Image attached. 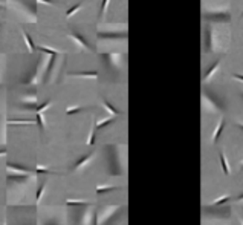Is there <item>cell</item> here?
<instances>
[{
    "instance_id": "obj_1",
    "label": "cell",
    "mask_w": 243,
    "mask_h": 225,
    "mask_svg": "<svg viewBox=\"0 0 243 225\" xmlns=\"http://www.w3.org/2000/svg\"><path fill=\"white\" fill-rule=\"evenodd\" d=\"M220 164H222V169H223V173L225 175H229L231 173V169H229V164H228V161H226V158H225V155L220 152Z\"/></svg>"
},
{
    "instance_id": "obj_2",
    "label": "cell",
    "mask_w": 243,
    "mask_h": 225,
    "mask_svg": "<svg viewBox=\"0 0 243 225\" xmlns=\"http://www.w3.org/2000/svg\"><path fill=\"white\" fill-rule=\"evenodd\" d=\"M223 126H225V120H220V121H219V124H217V129L214 130V135H213V142H216V141L219 139V136H220L222 130H223Z\"/></svg>"
},
{
    "instance_id": "obj_3",
    "label": "cell",
    "mask_w": 243,
    "mask_h": 225,
    "mask_svg": "<svg viewBox=\"0 0 243 225\" xmlns=\"http://www.w3.org/2000/svg\"><path fill=\"white\" fill-rule=\"evenodd\" d=\"M71 37H72V39H74V40H75V42H77V43L81 46V47H84V49H89V43H87V42H86V40L81 37L80 34H71Z\"/></svg>"
},
{
    "instance_id": "obj_4",
    "label": "cell",
    "mask_w": 243,
    "mask_h": 225,
    "mask_svg": "<svg viewBox=\"0 0 243 225\" xmlns=\"http://www.w3.org/2000/svg\"><path fill=\"white\" fill-rule=\"evenodd\" d=\"M219 63H220V61L217 60V61H216V63H214V64H213V66H211V68L208 69V72H206V75L203 77V81H208V80L211 78V75H213V74H214V72L217 71V68H219Z\"/></svg>"
},
{
    "instance_id": "obj_5",
    "label": "cell",
    "mask_w": 243,
    "mask_h": 225,
    "mask_svg": "<svg viewBox=\"0 0 243 225\" xmlns=\"http://www.w3.org/2000/svg\"><path fill=\"white\" fill-rule=\"evenodd\" d=\"M81 6H83V2L77 3V5H74L72 8H69V9L66 11V17H67V18H71V17H72V15H74V14H75L78 9H81Z\"/></svg>"
},
{
    "instance_id": "obj_6",
    "label": "cell",
    "mask_w": 243,
    "mask_h": 225,
    "mask_svg": "<svg viewBox=\"0 0 243 225\" xmlns=\"http://www.w3.org/2000/svg\"><path fill=\"white\" fill-rule=\"evenodd\" d=\"M92 158H93V153H89L87 156H84L83 159H80V161L75 164V169H77V170H78V169H81V167H83V166H86V164H87V162H89Z\"/></svg>"
},
{
    "instance_id": "obj_7",
    "label": "cell",
    "mask_w": 243,
    "mask_h": 225,
    "mask_svg": "<svg viewBox=\"0 0 243 225\" xmlns=\"http://www.w3.org/2000/svg\"><path fill=\"white\" fill-rule=\"evenodd\" d=\"M23 34V39H25V42H26V45H28V49H29V52H34V43H32V40H31V37H29V34L26 32V31H23L22 32Z\"/></svg>"
},
{
    "instance_id": "obj_8",
    "label": "cell",
    "mask_w": 243,
    "mask_h": 225,
    "mask_svg": "<svg viewBox=\"0 0 243 225\" xmlns=\"http://www.w3.org/2000/svg\"><path fill=\"white\" fill-rule=\"evenodd\" d=\"M34 120H8V124H32Z\"/></svg>"
},
{
    "instance_id": "obj_9",
    "label": "cell",
    "mask_w": 243,
    "mask_h": 225,
    "mask_svg": "<svg viewBox=\"0 0 243 225\" xmlns=\"http://www.w3.org/2000/svg\"><path fill=\"white\" fill-rule=\"evenodd\" d=\"M110 123H113V118H107V120L98 121V123L95 124V129H103V127H106V126H107V124H110Z\"/></svg>"
},
{
    "instance_id": "obj_10",
    "label": "cell",
    "mask_w": 243,
    "mask_h": 225,
    "mask_svg": "<svg viewBox=\"0 0 243 225\" xmlns=\"http://www.w3.org/2000/svg\"><path fill=\"white\" fill-rule=\"evenodd\" d=\"M103 106H104V107H106V109H107V110H109V112L112 113V115H118V113H119V112H118V110H116V109H115V107H113V106L110 104V103H107L106 100L103 101Z\"/></svg>"
},
{
    "instance_id": "obj_11",
    "label": "cell",
    "mask_w": 243,
    "mask_h": 225,
    "mask_svg": "<svg viewBox=\"0 0 243 225\" xmlns=\"http://www.w3.org/2000/svg\"><path fill=\"white\" fill-rule=\"evenodd\" d=\"M74 75H77V77H92V78H96V77H98V72H95V71H92V72H77V74H74Z\"/></svg>"
},
{
    "instance_id": "obj_12",
    "label": "cell",
    "mask_w": 243,
    "mask_h": 225,
    "mask_svg": "<svg viewBox=\"0 0 243 225\" xmlns=\"http://www.w3.org/2000/svg\"><path fill=\"white\" fill-rule=\"evenodd\" d=\"M228 199H229V196H226V194H225V196H222V198H219L217 201H213V202H211V205H220V204H223V202H226Z\"/></svg>"
},
{
    "instance_id": "obj_13",
    "label": "cell",
    "mask_w": 243,
    "mask_h": 225,
    "mask_svg": "<svg viewBox=\"0 0 243 225\" xmlns=\"http://www.w3.org/2000/svg\"><path fill=\"white\" fill-rule=\"evenodd\" d=\"M38 49H40V51H43V52L52 54V55H57V54H58V51H55V49H51V47H46V46H40Z\"/></svg>"
},
{
    "instance_id": "obj_14",
    "label": "cell",
    "mask_w": 243,
    "mask_h": 225,
    "mask_svg": "<svg viewBox=\"0 0 243 225\" xmlns=\"http://www.w3.org/2000/svg\"><path fill=\"white\" fill-rule=\"evenodd\" d=\"M67 205H83V204H87L86 201H74V199H67L66 201Z\"/></svg>"
},
{
    "instance_id": "obj_15",
    "label": "cell",
    "mask_w": 243,
    "mask_h": 225,
    "mask_svg": "<svg viewBox=\"0 0 243 225\" xmlns=\"http://www.w3.org/2000/svg\"><path fill=\"white\" fill-rule=\"evenodd\" d=\"M112 190H115V187H96V193H106Z\"/></svg>"
},
{
    "instance_id": "obj_16",
    "label": "cell",
    "mask_w": 243,
    "mask_h": 225,
    "mask_svg": "<svg viewBox=\"0 0 243 225\" xmlns=\"http://www.w3.org/2000/svg\"><path fill=\"white\" fill-rule=\"evenodd\" d=\"M44 188H46V184H43L40 188H38V191H37V198H35V201H37V202H40V199H41V196H43V191H44Z\"/></svg>"
},
{
    "instance_id": "obj_17",
    "label": "cell",
    "mask_w": 243,
    "mask_h": 225,
    "mask_svg": "<svg viewBox=\"0 0 243 225\" xmlns=\"http://www.w3.org/2000/svg\"><path fill=\"white\" fill-rule=\"evenodd\" d=\"M49 106H51V101H46L44 104H41V106H38V107H35V112H43V110H46Z\"/></svg>"
},
{
    "instance_id": "obj_18",
    "label": "cell",
    "mask_w": 243,
    "mask_h": 225,
    "mask_svg": "<svg viewBox=\"0 0 243 225\" xmlns=\"http://www.w3.org/2000/svg\"><path fill=\"white\" fill-rule=\"evenodd\" d=\"M81 107H67L66 109V113L67 115H72V113H77V112H80Z\"/></svg>"
},
{
    "instance_id": "obj_19",
    "label": "cell",
    "mask_w": 243,
    "mask_h": 225,
    "mask_svg": "<svg viewBox=\"0 0 243 225\" xmlns=\"http://www.w3.org/2000/svg\"><path fill=\"white\" fill-rule=\"evenodd\" d=\"M37 123H38V126H40L41 129L44 127V121H43V115H41V112H37Z\"/></svg>"
},
{
    "instance_id": "obj_20",
    "label": "cell",
    "mask_w": 243,
    "mask_h": 225,
    "mask_svg": "<svg viewBox=\"0 0 243 225\" xmlns=\"http://www.w3.org/2000/svg\"><path fill=\"white\" fill-rule=\"evenodd\" d=\"M87 144H89V145H93V144H95V129H92V132H90V138H89Z\"/></svg>"
},
{
    "instance_id": "obj_21",
    "label": "cell",
    "mask_w": 243,
    "mask_h": 225,
    "mask_svg": "<svg viewBox=\"0 0 243 225\" xmlns=\"http://www.w3.org/2000/svg\"><path fill=\"white\" fill-rule=\"evenodd\" d=\"M107 5H109V0H103V6H101V14H104V12H106V9H107Z\"/></svg>"
},
{
    "instance_id": "obj_22",
    "label": "cell",
    "mask_w": 243,
    "mask_h": 225,
    "mask_svg": "<svg viewBox=\"0 0 243 225\" xmlns=\"http://www.w3.org/2000/svg\"><path fill=\"white\" fill-rule=\"evenodd\" d=\"M37 172H38V173H51V170H47V169H44V167H40V166L37 167Z\"/></svg>"
},
{
    "instance_id": "obj_23",
    "label": "cell",
    "mask_w": 243,
    "mask_h": 225,
    "mask_svg": "<svg viewBox=\"0 0 243 225\" xmlns=\"http://www.w3.org/2000/svg\"><path fill=\"white\" fill-rule=\"evenodd\" d=\"M233 78H234V80H239V81H243V75H242V74H234V75H233Z\"/></svg>"
},
{
    "instance_id": "obj_24",
    "label": "cell",
    "mask_w": 243,
    "mask_h": 225,
    "mask_svg": "<svg viewBox=\"0 0 243 225\" xmlns=\"http://www.w3.org/2000/svg\"><path fill=\"white\" fill-rule=\"evenodd\" d=\"M37 3H46V5H52L54 0H37Z\"/></svg>"
},
{
    "instance_id": "obj_25",
    "label": "cell",
    "mask_w": 243,
    "mask_h": 225,
    "mask_svg": "<svg viewBox=\"0 0 243 225\" xmlns=\"http://www.w3.org/2000/svg\"><path fill=\"white\" fill-rule=\"evenodd\" d=\"M5 153H6L5 150H0V156H2V155H5Z\"/></svg>"
},
{
    "instance_id": "obj_26",
    "label": "cell",
    "mask_w": 243,
    "mask_h": 225,
    "mask_svg": "<svg viewBox=\"0 0 243 225\" xmlns=\"http://www.w3.org/2000/svg\"><path fill=\"white\" fill-rule=\"evenodd\" d=\"M237 199H239V201H243V194H242V196H239Z\"/></svg>"
},
{
    "instance_id": "obj_27",
    "label": "cell",
    "mask_w": 243,
    "mask_h": 225,
    "mask_svg": "<svg viewBox=\"0 0 243 225\" xmlns=\"http://www.w3.org/2000/svg\"><path fill=\"white\" fill-rule=\"evenodd\" d=\"M239 127H242L243 129V123H239Z\"/></svg>"
},
{
    "instance_id": "obj_28",
    "label": "cell",
    "mask_w": 243,
    "mask_h": 225,
    "mask_svg": "<svg viewBox=\"0 0 243 225\" xmlns=\"http://www.w3.org/2000/svg\"><path fill=\"white\" fill-rule=\"evenodd\" d=\"M240 169H243V161H242V162H240Z\"/></svg>"
},
{
    "instance_id": "obj_29",
    "label": "cell",
    "mask_w": 243,
    "mask_h": 225,
    "mask_svg": "<svg viewBox=\"0 0 243 225\" xmlns=\"http://www.w3.org/2000/svg\"><path fill=\"white\" fill-rule=\"evenodd\" d=\"M242 224H243V218H242Z\"/></svg>"
},
{
    "instance_id": "obj_30",
    "label": "cell",
    "mask_w": 243,
    "mask_h": 225,
    "mask_svg": "<svg viewBox=\"0 0 243 225\" xmlns=\"http://www.w3.org/2000/svg\"><path fill=\"white\" fill-rule=\"evenodd\" d=\"M0 8H2V5H0Z\"/></svg>"
},
{
    "instance_id": "obj_31",
    "label": "cell",
    "mask_w": 243,
    "mask_h": 225,
    "mask_svg": "<svg viewBox=\"0 0 243 225\" xmlns=\"http://www.w3.org/2000/svg\"><path fill=\"white\" fill-rule=\"evenodd\" d=\"M242 15H243V12H242Z\"/></svg>"
}]
</instances>
